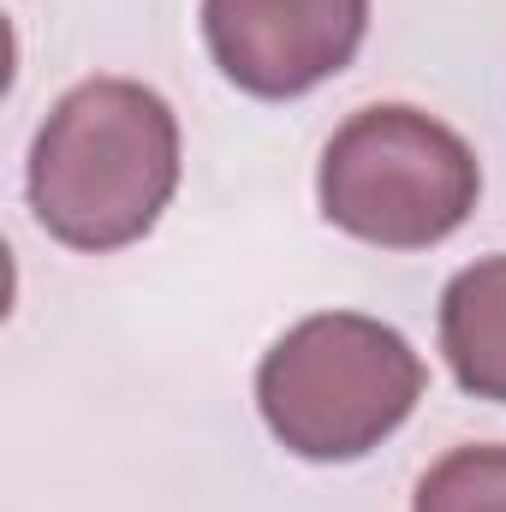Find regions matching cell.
<instances>
[{"label":"cell","instance_id":"cell-6","mask_svg":"<svg viewBox=\"0 0 506 512\" xmlns=\"http://www.w3.org/2000/svg\"><path fill=\"white\" fill-rule=\"evenodd\" d=\"M411 512H506V447H453L435 459Z\"/></svg>","mask_w":506,"mask_h":512},{"label":"cell","instance_id":"cell-1","mask_svg":"<svg viewBox=\"0 0 506 512\" xmlns=\"http://www.w3.org/2000/svg\"><path fill=\"white\" fill-rule=\"evenodd\" d=\"M179 191V120L137 78L66 90L30 143V209L66 251H126Z\"/></svg>","mask_w":506,"mask_h":512},{"label":"cell","instance_id":"cell-2","mask_svg":"<svg viewBox=\"0 0 506 512\" xmlns=\"http://www.w3.org/2000/svg\"><path fill=\"white\" fill-rule=\"evenodd\" d=\"M417 399L423 358L399 328L358 310L304 316L268 346L256 370V405L268 435L310 465H346L376 453L417 411Z\"/></svg>","mask_w":506,"mask_h":512},{"label":"cell","instance_id":"cell-4","mask_svg":"<svg viewBox=\"0 0 506 512\" xmlns=\"http://www.w3.org/2000/svg\"><path fill=\"white\" fill-rule=\"evenodd\" d=\"M370 0H203V42L227 84L256 102H292L352 66Z\"/></svg>","mask_w":506,"mask_h":512},{"label":"cell","instance_id":"cell-3","mask_svg":"<svg viewBox=\"0 0 506 512\" xmlns=\"http://www.w3.org/2000/svg\"><path fill=\"white\" fill-rule=\"evenodd\" d=\"M316 197L322 215L364 245L429 251L471 221L483 197V167L477 149L435 114L381 102L328 137Z\"/></svg>","mask_w":506,"mask_h":512},{"label":"cell","instance_id":"cell-5","mask_svg":"<svg viewBox=\"0 0 506 512\" xmlns=\"http://www.w3.org/2000/svg\"><path fill=\"white\" fill-rule=\"evenodd\" d=\"M441 352L453 382L506 405V251L459 268L441 292Z\"/></svg>","mask_w":506,"mask_h":512}]
</instances>
